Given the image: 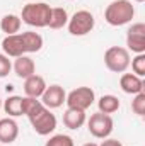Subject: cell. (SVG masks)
<instances>
[{
    "label": "cell",
    "mask_w": 145,
    "mask_h": 146,
    "mask_svg": "<svg viewBox=\"0 0 145 146\" xmlns=\"http://www.w3.org/2000/svg\"><path fill=\"white\" fill-rule=\"evenodd\" d=\"M135 17V7L130 0H113L104 10V21L113 27L130 24Z\"/></svg>",
    "instance_id": "6da1fadb"
},
{
    "label": "cell",
    "mask_w": 145,
    "mask_h": 146,
    "mask_svg": "<svg viewBox=\"0 0 145 146\" xmlns=\"http://www.w3.org/2000/svg\"><path fill=\"white\" fill-rule=\"evenodd\" d=\"M51 7L44 2H31L22 7L21 12V21L31 27H48Z\"/></svg>",
    "instance_id": "7a4b0ae2"
},
{
    "label": "cell",
    "mask_w": 145,
    "mask_h": 146,
    "mask_svg": "<svg viewBox=\"0 0 145 146\" xmlns=\"http://www.w3.org/2000/svg\"><path fill=\"white\" fill-rule=\"evenodd\" d=\"M130 51L121 46H111L104 53V65L113 73H125L130 66Z\"/></svg>",
    "instance_id": "3957f363"
},
{
    "label": "cell",
    "mask_w": 145,
    "mask_h": 146,
    "mask_svg": "<svg viewBox=\"0 0 145 146\" xmlns=\"http://www.w3.org/2000/svg\"><path fill=\"white\" fill-rule=\"evenodd\" d=\"M94 26H96V19H94L92 12H89V10H77L72 17H68V24H67L68 33L72 36L79 37L89 34L94 29Z\"/></svg>",
    "instance_id": "277c9868"
},
{
    "label": "cell",
    "mask_w": 145,
    "mask_h": 146,
    "mask_svg": "<svg viewBox=\"0 0 145 146\" xmlns=\"http://www.w3.org/2000/svg\"><path fill=\"white\" fill-rule=\"evenodd\" d=\"M28 119H29L33 129L36 131L39 136H48V134H51L56 129V115L48 107L39 109L34 115H31Z\"/></svg>",
    "instance_id": "5b68a950"
},
{
    "label": "cell",
    "mask_w": 145,
    "mask_h": 146,
    "mask_svg": "<svg viewBox=\"0 0 145 146\" xmlns=\"http://www.w3.org/2000/svg\"><path fill=\"white\" fill-rule=\"evenodd\" d=\"M87 129L89 133L97 138V139H106L114 129V122L113 117L109 114H103V112H96L91 115V119L87 121Z\"/></svg>",
    "instance_id": "8992f818"
},
{
    "label": "cell",
    "mask_w": 145,
    "mask_h": 146,
    "mask_svg": "<svg viewBox=\"0 0 145 146\" xmlns=\"http://www.w3.org/2000/svg\"><path fill=\"white\" fill-rule=\"evenodd\" d=\"M96 100V94L91 87H77L73 88L70 94H67L65 104L70 109H79V110H87Z\"/></svg>",
    "instance_id": "52a82bcc"
},
{
    "label": "cell",
    "mask_w": 145,
    "mask_h": 146,
    "mask_svg": "<svg viewBox=\"0 0 145 146\" xmlns=\"http://www.w3.org/2000/svg\"><path fill=\"white\" fill-rule=\"evenodd\" d=\"M126 49L133 51L137 54L145 53V24L144 22H135L128 27L126 31Z\"/></svg>",
    "instance_id": "ba28073f"
},
{
    "label": "cell",
    "mask_w": 145,
    "mask_h": 146,
    "mask_svg": "<svg viewBox=\"0 0 145 146\" xmlns=\"http://www.w3.org/2000/svg\"><path fill=\"white\" fill-rule=\"evenodd\" d=\"M67 99V92L62 85H50L41 95V104L48 109H58L63 106Z\"/></svg>",
    "instance_id": "9c48e42d"
},
{
    "label": "cell",
    "mask_w": 145,
    "mask_h": 146,
    "mask_svg": "<svg viewBox=\"0 0 145 146\" xmlns=\"http://www.w3.org/2000/svg\"><path fill=\"white\" fill-rule=\"evenodd\" d=\"M2 49H3V54H7L9 58H19V56L26 54L24 42H22L21 34H10V36H5L3 37V41H2Z\"/></svg>",
    "instance_id": "30bf717a"
},
{
    "label": "cell",
    "mask_w": 145,
    "mask_h": 146,
    "mask_svg": "<svg viewBox=\"0 0 145 146\" xmlns=\"http://www.w3.org/2000/svg\"><path fill=\"white\" fill-rule=\"evenodd\" d=\"M46 80L41 76V75H31L24 80V94L26 97H33V99H41L43 92L46 90Z\"/></svg>",
    "instance_id": "8fae6325"
},
{
    "label": "cell",
    "mask_w": 145,
    "mask_h": 146,
    "mask_svg": "<svg viewBox=\"0 0 145 146\" xmlns=\"http://www.w3.org/2000/svg\"><path fill=\"white\" fill-rule=\"evenodd\" d=\"M19 136V126L12 117H3L0 119V143L2 145H10L17 139Z\"/></svg>",
    "instance_id": "7c38bea8"
},
{
    "label": "cell",
    "mask_w": 145,
    "mask_h": 146,
    "mask_svg": "<svg viewBox=\"0 0 145 146\" xmlns=\"http://www.w3.org/2000/svg\"><path fill=\"white\" fill-rule=\"evenodd\" d=\"M119 87L125 94L137 95V94L144 92V80H142V76H137L135 73H123L119 78Z\"/></svg>",
    "instance_id": "4fadbf2b"
},
{
    "label": "cell",
    "mask_w": 145,
    "mask_h": 146,
    "mask_svg": "<svg viewBox=\"0 0 145 146\" xmlns=\"http://www.w3.org/2000/svg\"><path fill=\"white\" fill-rule=\"evenodd\" d=\"M12 68H14V72H15V75H17L19 78H24V80H26L28 76H31V75L36 73V65H34V61H33L29 56H26V54L15 58Z\"/></svg>",
    "instance_id": "5bb4252c"
},
{
    "label": "cell",
    "mask_w": 145,
    "mask_h": 146,
    "mask_svg": "<svg viewBox=\"0 0 145 146\" xmlns=\"http://www.w3.org/2000/svg\"><path fill=\"white\" fill-rule=\"evenodd\" d=\"M85 121H87L85 110L70 109V107H68V109L65 110V114H63V124H65L68 129H72V131L80 129V127L85 124Z\"/></svg>",
    "instance_id": "9a60e30c"
},
{
    "label": "cell",
    "mask_w": 145,
    "mask_h": 146,
    "mask_svg": "<svg viewBox=\"0 0 145 146\" xmlns=\"http://www.w3.org/2000/svg\"><path fill=\"white\" fill-rule=\"evenodd\" d=\"M21 37H22L26 53L41 51V48H43V36L41 34H38L34 31H26V33H21Z\"/></svg>",
    "instance_id": "2e32d148"
},
{
    "label": "cell",
    "mask_w": 145,
    "mask_h": 146,
    "mask_svg": "<svg viewBox=\"0 0 145 146\" xmlns=\"http://www.w3.org/2000/svg\"><path fill=\"white\" fill-rule=\"evenodd\" d=\"M68 24V12L63 7H51L48 27L50 29H62Z\"/></svg>",
    "instance_id": "e0dca14e"
},
{
    "label": "cell",
    "mask_w": 145,
    "mask_h": 146,
    "mask_svg": "<svg viewBox=\"0 0 145 146\" xmlns=\"http://www.w3.org/2000/svg\"><path fill=\"white\" fill-rule=\"evenodd\" d=\"M21 24H22V21H21L19 15H15V14H5V15L2 17V21H0V29H2V33H5L7 36H10V34H19Z\"/></svg>",
    "instance_id": "ac0fdd59"
},
{
    "label": "cell",
    "mask_w": 145,
    "mask_h": 146,
    "mask_svg": "<svg viewBox=\"0 0 145 146\" xmlns=\"http://www.w3.org/2000/svg\"><path fill=\"white\" fill-rule=\"evenodd\" d=\"M2 109L5 110V114H9V117H19L24 115L22 114V97L21 95H10L3 100Z\"/></svg>",
    "instance_id": "d6986e66"
},
{
    "label": "cell",
    "mask_w": 145,
    "mask_h": 146,
    "mask_svg": "<svg viewBox=\"0 0 145 146\" xmlns=\"http://www.w3.org/2000/svg\"><path fill=\"white\" fill-rule=\"evenodd\" d=\"M97 107H99V112H103V114H114V112H118L119 107H121V102H119V99L116 97V95H111V94H106V95H103L99 100H97Z\"/></svg>",
    "instance_id": "ffe728a7"
},
{
    "label": "cell",
    "mask_w": 145,
    "mask_h": 146,
    "mask_svg": "<svg viewBox=\"0 0 145 146\" xmlns=\"http://www.w3.org/2000/svg\"><path fill=\"white\" fill-rule=\"evenodd\" d=\"M44 146H75V145H73V139L68 134H55L46 141Z\"/></svg>",
    "instance_id": "44dd1931"
},
{
    "label": "cell",
    "mask_w": 145,
    "mask_h": 146,
    "mask_svg": "<svg viewBox=\"0 0 145 146\" xmlns=\"http://www.w3.org/2000/svg\"><path fill=\"white\" fill-rule=\"evenodd\" d=\"M130 65H132V70H133V73L137 76H145V53L137 54L130 61Z\"/></svg>",
    "instance_id": "7402d4cb"
},
{
    "label": "cell",
    "mask_w": 145,
    "mask_h": 146,
    "mask_svg": "<svg viewBox=\"0 0 145 146\" xmlns=\"http://www.w3.org/2000/svg\"><path fill=\"white\" fill-rule=\"evenodd\" d=\"M132 110L140 117L145 115V92H140L135 95V99L132 100Z\"/></svg>",
    "instance_id": "603a6c76"
},
{
    "label": "cell",
    "mask_w": 145,
    "mask_h": 146,
    "mask_svg": "<svg viewBox=\"0 0 145 146\" xmlns=\"http://www.w3.org/2000/svg\"><path fill=\"white\" fill-rule=\"evenodd\" d=\"M12 70V61L9 60V56L7 54H0V78H3V76H7L9 73Z\"/></svg>",
    "instance_id": "cb8c5ba5"
},
{
    "label": "cell",
    "mask_w": 145,
    "mask_h": 146,
    "mask_svg": "<svg viewBox=\"0 0 145 146\" xmlns=\"http://www.w3.org/2000/svg\"><path fill=\"white\" fill-rule=\"evenodd\" d=\"M99 146H123L121 145V141H118V139H113V138H106L103 143Z\"/></svg>",
    "instance_id": "d4e9b609"
},
{
    "label": "cell",
    "mask_w": 145,
    "mask_h": 146,
    "mask_svg": "<svg viewBox=\"0 0 145 146\" xmlns=\"http://www.w3.org/2000/svg\"><path fill=\"white\" fill-rule=\"evenodd\" d=\"M84 146H99V145H97V143H85Z\"/></svg>",
    "instance_id": "484cf974"
},
{
    "label": "cell",
    "mask_w": 145,
    "mask_h": 146,
    "mask_svg": "<svg viewBox=\"0 0 145 146\" xmlns=\"http://www.w3.org/2000/svg\"><path fill=\"white\" fill-rule=\"evenodd\" d=\"M135 2H138V3H142V2H144V0H135Z\"/></svg>",
    "instance_id": "4316f807"
},
{
    "label": "cell",
    "mask_w": 145,
    "mask_h": 146,
    "mask_svg": "<svg viewBox=\"0 0 145 146\" xmlns=\"http://www.w3.org/2000/svg\"><path fill=\"white\" fill-rule=\"evenodd\" d=\"M0 109H2V99H0Z\"/></svg>",
    "instance_id": "83f0119b"
}]
</instances>
